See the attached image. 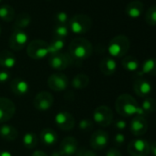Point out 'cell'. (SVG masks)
I'll list each match as a JSON object with an SVG mask.
<instances>
[{
	"label": "cell",
	"mask_w": 156,
	"mask_h": 156,
	"mask_svg": "<svg viewBox=\"0 0 156 156\" xmlns=\"http://www.w3.org/2000/svg\"><path fill=\"white\" fill-rule=\"evenodd\" d=\"M0 34H1V27H0Z\"/></svg>",
	"instance_id": "cell-45"
},
{
	"label": "cell",
	"mask_w": 156,
	"mask_h": 156,
	"mask_svg": "<svg viewBox=\"0 0 156 156\" xmlns=\"http://www.w3.org/2000/svg\"><path fill=\"white\" fill-rule=\"evenodd\" d=\"M40 142L43 144L50 146L56 144V142L58 141V134L54 130L51 128H45L40 132Z\"/></svg>",
	"instance_id": "cell-21"
},
{
	"label": "cell",
	"mask_w": 156,
	"mask_h": 156,
	"mask_svg": "<svg viewBox=\"0 0 156 156\" xmlns=\"http://www.w3.org/2000/svg\"><path fill=\"white\" fill-rule=\"evenodd\" d=\"M130 130L134 136H142L145 134L148 131V122L145 117L136 115L131 122Z\"/></svg>",
	"instance_id": "cell-15"
},
{
	"label": "cell",
	"mask_w": 156,
	"mask_h": 156,
	"mask_svg": "<svg viewBox=\"0 0 156 156\" xmlns=\"http://www.w3.org/2000/svg\"><path fill=\"white\" fill-rule=\"evenodd\" d=\"M121 65L127 71H136L139 69V61L133 56H127L123 58L121 61Z\"/></svg>",
	"instance_id": "cell-29"
},
{
	"label": "cell",
	"mask_w": 156,
	"mask_h": 156,
	"mask_svg": "<svg viewBox=\"0 0 156 156\" xmlns=\"http://www.w3.org/2000/svg\"><path fill=\"white\" fill-rule=\"evenodd\" d=\"M74 59L66 53H56V54H51L49 57V65L51 68H52L55 70H64L69 67Z\"/></svg>",
	"instance_id": "cell-7"
},
{
	"label": "cell",
	"mask_w": 156,
	"mask_h": 156,
	"mask_svg": "<svg viewBox=\"0 0 156 156\" xmlns=\"http://www.w3.org/2000/svg\"><path fill=\"white\" fill-rule=\"evenodd\" d=\"M0 136L5 141L12 142L17 138L18 132L14 126L8 125V124H4L0 127Z\"/></svg>",
	"instance_id": "cell-23"
},
{
	"label": "cell",
	"mask_w": 156,
	"mask_h": 156,
	"mask_svg": "<svg viewBox=\"0 0 156 156\" xmlns=\"http://www.w3.org/2000/svg\"><path fill=\"white\" fill-rule=\"evenodd\" d=\"M17 63L16 56L9 50H2L0 52V66L5 69H12Z\"/></svg>",
	"instance_id": "cell-22"
},
{
	"label": "cell",
	"mask_w": 156,
	"mask_h": 156,
	"mask_svg": "<svg viewBox=\"0 0 156 156\" xmlns=\"http://www.w3.org/2000/svg\"><path fill=\"white\" fill-rule=\"evenodd\" d=\"M131 48V42L127 36L118 35L114 37L108 47V53L113 58H122L124 57Z\"/></svg>",
	"instance_id": "cell-3"
},
{
	"label": "cell",
	"mask_w": 156,
	"mask_h": 156,
	"mask_svg": "<svg viewBox=\"0 0 156 156\" xmlns=\"http://www.w3.org/2000/svg\"><path fill=\"white\" fill-rule=\"evenodd\" d=\"M64 46H65L64 39L53 37V39L49 43V55L61 52L63 49Z\"/></svg>",
	"instance_id": "cell-31"
},
{
	"label": "cell",
	"mask_w": 156,
	"mask_h": 156,
	"mask_svg": "<svg viewBox=\"0 0 156 156\" xmlns=\"http://www.w3.org/2000/svg\"><path fill=\"white\" fill-rule=\"evenodd\" d=\"M22 143L25 148L27 149H34L38 144V136L35 133L29 132L26 133L22 138Z\"/></svg>",
	"instance_id": "cell-30"
},
{
	"label": "cell",
	"mask_w": 156,
	"mask_h": 156,
	"mask_svg": "<svg viewBox=\"0 0 156 156\" xmlns=\"http://www.w3.org/2000/svg\"><path fill=\"white\" fill-rule=\"evenodd\" d=\"M125 136L122 133H117L114 136V144L117 146H121L125 143Z\"/></svg>",
	"instance_id": "cell-37"
},
{
	"label": "cell",
	"mask_w": 156,
	"mask_h": 156,
	"mask_svg": "<svg viewBox=\"0 0 156 156\" xmlns=\"http://www.w3.org/2000/svg\"><path fill=\"white\" fill-rule=\"evenodd\" d=\"M0 1H1V0H0Z\"/></svg>",
	"instance_id": "cell-46"
},
{
	"label": "cell",
	"mask_w": 156,
	"mask_h": 156,
	"mask_svg": "<svg viewBox=\"0 0 156 156\" xmlns=\"http://www.w3.org/2000/svg\"><path fill=\"white\" fill-rule=\"evenodd\" d=\"M54 99L51 93L48 91H40L37 93L33 99V105L36 110L44 112L49 110L53 104Z\"/></svg>",
	"instance_id": "cell-11"
},
{
	"label": "cell",
	"mask_w": 156,
	"mask_h": 156,
	"mask_svg": "<svg viewBox=\"0 0 156 156\" xmlns=\"http://www.w3.org/2000/svg\"><path fill=\"white\" fill-rule=\"evenodd\" d=\"M93 119L99 126L108 127L113 122V112L106 105L98 106L94 111Z\"/></svg>",
	"instance_id": "cell-6"
},
{
	"label": "cell",
	"mask_w": 156,
	"mask_h": 156,
	"mask_svg": "<svg viewBox=\"0 0 156 156\" xmlns=\"http://www.w3.org/2000/svg\"><path fill=\"white\" fill-rule=\"evenodd\" d=\"M31 23V16L29 14L24 12L20 13L16 16V19L14 21L13 29H21L24 30L26 27H28Z\"/></svg>",
	"instance_id": "cell-25"
},
{
	"label": "cell",
	"mask_w": 156,
	"mask_h": 156,
	"mask_svg": "<svg viewBox=\"0 0 156 156\" xmlns=\"http://www.w3.org/2000/svg\"><path fill=\"white\" fill-rule=\"evenodd\" d=\"M144 10V5L139 0H133L130 2L126 6V14L131 18L140 17Z\"/></svg>",
	"instance_id": "cell-19"
},
{
	"label": "cell",
	"mask_w": 156,
	"mask_h": 156,
	"mask_svg": "<svg viewBox=\"0 0 156 156\" xmlns=\"http://www.w3.org/2000/svg\"><path fill=\"white\" fill-rule=\"evenodd\" d=\"M99 69L104 75L111 76L117 70V62L113 58L110 57L104 58L99 64Z\"/></svg>",
	"instance_id": "cell-20"
},
{
	"label": "cell",
	"mask_w": 156,
	"mask_h": 156,
	"mask_svg": "<svg viewBox=\"0 0 156 156\" xmlns=\"http://www.w3.org/2000/svg\"><path fill=\"white\" fill-rule=\"evenodd\" d=\"M150 153H152V154L154 156H156V141L151 145V152Z\"/></svg>",
	"instance_id": "cell-42"
},
{
	"label": "cell",
	"mask_w": 156,
	"mask_h": 156,
	"mask_svg": "<svg viewBox=\"0 0 156 156\" xmlns=\"http://www.w3.org/2000/svg\"><path fill=\"white\" fill-rule=\"evenodd\" d=\"M138 75L141 77L143 75H150V76H156V58H147L142 66L141 71L138 72Z\"/></svg>",
	"instance_id": "cell-24"
},
{
	"label": "cell",
	"mask_w": 156,
	"mask_h": 156,
	"mask_svg": "<svg viewBox=\"0 0 156 156\" xmlns=\"http://www.w3.org/2000/svg\"><path fill=\"white\" fill-rule=\"evenodd\" d=\"M152 90H153L152 84L150 83V81H148L145 79L139 78L135 80L133 83V90L135 94L141 98L148 97V95L152 92Z\"/></svg>",
	"instance_id": "cell-17"
},
{
	"label": "cell",
	"mask_w": 156,
	"mask_h": 156,
	"mask_svg": "<svg viewBox=\"0 0 156 156\" xmlns=\"http://www.w3.org/2000/svg\"><path fill=\"white\" fill-rule=\"evenodd\" d=\"M75 154H76V156H97V154L94 151L89 150L86 147L77 149Z\"/></svg>",
	"instance_id": "cell-36"
},
{
	"label": "cell",
	"mask_w": 156,
	"mask_h": 156,
	"mask_svg": "<svg viewBox=\"0 0 156 156\" xmlns=\"http://www.w3.org/2000/svg\"><path fill=\"white\" fill-rule=\"evenodd\" d=\"M55 124L62 131H71L75 125V120L71 113L60 112L55 116Z\"/></svg>",
	"instance_id": "cell-14"
},
{
	"label": "cell",
	"mask_w": 156,
	"mask_h": 156,
	"mask_svg": "<svg viewBox=\"0 0 156 156\" xmlns=\"http://www.w3.org/2000/svg\"><path fill=\"white\" fill-rule=\"evenodd\" d=\"M93 126H94V123L90 119H83L79 122V129L85 132L90 131L93 128Z\"/></svg>",
	"instance_id": "cell-35"
},
{
	"label": "cell",
	"mask_w": 156,
	"mask_h": 156,
	"mask_svg": "<svg viewBox=\"0 0 156 156\" xmlns=\"http://www.w3.org/2000/svg\"><path fill=\"white\" fill-rule=\"evenodd\" d=\"M106 156H122L121 155V153L116 149V148H110L108 149V151L107 152Z\"/></svg>",
	"instance_id": "cell-40"
},
{
	"label": "cell",
	"mask_w": 156,
	"mask_h": 156,
	"mask_svg": "<svg viewBox=\"0 0 156 156\" xmlns=\"http://www.w3.org/2000/svg\"><path fill=\"white\" fill-rule=\"evenodd\" d=\"M31 156H48L44 152L42 151H40V150H37L35 152H33V154H31Z\"/></svg>",
	"instance_id": "cell-41"
},
{
	"label": "cell",
	"mask_w": 156,
	"mask_h": 156,
	"mask_svg": "<svg viewBox=\"0 0 156 156\" xmlns=\"http://www.w3.org/2000/svg\"><path fill=\"white\" fill-rule=\"evenodd\" d=\"M10 79V73L7 70H0V83L4 84Z\"/></svg>",
	"instance_id": "cell-38"
},
{
	"label": "cell",
	"mask_w": 156,
	"mask_h": 156,
	"mask_svg": "<svg viewBox=\"0 0 156 156\" xmlns=\"http://www.w3.org/2000/svg\"><path fill=\"white\" fill-rule=\"evenodd\" d=\"M28 40V35L24 30L13 29V32L8 38V46L12 50L20 51L26 47Z\"/></svg>",
	"instance_id": "cell-9"
},
{
	"label": "cell",
	"mask_w": 156,
	"mask_h": 156,
	"mask_svg": "<svg viewBox=\"0 0 156 156\" xmlns=\"http://www.w3.org/2000/svg\"><path fill=\"white\" fill-rule=\"evenodd\" d=\"M142 112H143V115H149L154 113L156 111V101L154 99L151 98V97H145L144 100L142 102V105L140 106Z\"/></svg>",
	"instance_id": "cell-27"
},
{
	"label": "cell",
	"mask_w": 156,
	"mask_h": 156,
	"mask_svg": "<svg viewBox=\"0 0 156 156\" xmlns=\"http://www.w3.org/2000/svg\"><path fill=\"white\" fill-rule=\"evenodd\" d=\"M10 90L14 94L17 96H23L29 92V85L25 80L17 78L10 82Z\"/></svg>",
	"instance_id": "cell-18"
},
{
	"label": "cell",
	"mask_w": 156,
	"mask_h": 156,
	"mask_svg": "<svg viewBox=\"0 0 156 156\" xmlns=\"http://www.w3.org/2000/svg\"><path fill=\"white\" fill-rule=\"evenodd\" d=\"M145 21L149 26H156V5L148 8L145 14Z\"/></svg>",
	"instance_id": "cell-33"
},
{
	"label": "cell",
	"mask_w": 156,
	"mask_h": 156,
	"mask_svg": "<svg viewBox=\"0 0 156 156\" xmlns=\"http://www.w3.org/2000/svg\"><path fill=\"white\" fill-rule=\"evenodd\" d=\"M69 33V28L67 26L63 25H56L53 28V37L64 39Z\"/></svg>",
	"instance_id": "cell-32"
},
{
	"label": "cell",
	"mask_w": 156,
	"mask_h": 156,
	"mask_svg": "<svg viewBox=\"0 0 156 156\" xmlns=\"http://www.w3.org/2000/svg\"><path fill=\"white\" fill-rule=\"evenodd\" d=\"M51 156H63V155H62V154L60 153V151L58 150V151H54L53 153H51Z\"/></svg>",
	"instance_id": "cell-44"
},
{
	"label": "cell",
	"mask_w": 156,
	"mask_h": 156,
	"mask_svg": "<svg viewBox=\"0 0 156 156\" xmlns=\"http://www.w3.org/2000/svg\"><path fill=\"white\" fill-rule=\"evenodd\" d=\"M47 84L51 90L53 91L59 92V91H63L67 89L69 85V80L66 75L63 73H53L51 74L47 80Z\"/></svg>",
	"instance_id": "cell-10"
},
{
	"label": "cell",
	"mask_w": 156,
	"mask_h": 156,
	"mask_svg": "<svg viewBox=\"0 0 156 156\" xmlns=\"http://www.w3.org/2000/svg\"><path fill=\"white\" fill-rule=\"evenodd\" d=\"M16 112L14 102L5 97L0 98V123H4L12 119Z\"/></svg>",
	"instance_id": "cell-13"
},
{
	"label": "cell",
	"mask_w": 156,
	"mask_h": 156,
	"mask_svg": "<svg viewBox=\"0 0 156 156\" xmlns=\"http://www.w3.org/2000/svg\"><path fill=\"white\" fill-rule=\"evenodd\" d=\"M0 156H12V154H11V153H9L7 151H1Z\"/></svg>",
	"instance_id": "cell-43"
},
{
	"label": "cell",
	"mask_w": 156,
	"mask_h": 156,
	"mask_svg": "<svg viewBox=\"0 0 156 156\" xmlns=\"http://www.w3.org/2000/svg\"><path fill=\"white\" fill-rule=\"evenodd\" d=\"M16 13L14 8L9 5H3L0 6V18L5 22H11L15 19Z\"/></svg>",
	"instance_id": "cell-28"
},
{
	"label": "cell",
	"mask_w": 156,
	"mask_h": 156,
	"mask_svg": "<svg viewBox=\"0 0 156 156\" xmlns=\"http://www.w3.org/2000/svg\"><path fill=\"white\" fill-rule=\"evenodd\" d=\"M115 127L119 130H125L127 127V122L123 120H118L115 122Z\"/></svg>",
	"instance_id": "cell-39"
},
{
	"label": "cell",
	"mask_w": 156,
	"mask_h": 156,
	"mask_svg": "<svg viewBox=\"0 0 156 156\" xmlns=\"http://www.w3.org/2000/svg\"><path fill=\"white\" fill-rule=\"evenodd\" d=\"M150 152L151 145L146 140L135 139L128 144V153L131 156H148Z\"/></svg>",
	"instance_id": "cell-8"
},
{
	"label": "cell",
	"mask_w": 156,
	"mask_h": 156,
	"mask_svg": "<svg viewBox=\"0 0 156 156\" xmlns=\"http://www.w3.org/2000/svg\"><path fill=\"white\" fill-rule=\"evenodd\" d=\"M109 142V135L103 130H97L90 137V146L92 149L101 151L105 149Z\"/></svg>",
	"instance_id": "cell-12"
},
{
	"label": "cell",
	"mask_w": 156,
	"mask_h": 156,
	"mask_svg": "<svg viewBox=\"0 0 156 156\" xmlns=\"http://www.w3.org/2000/svg\"><path fill=\"white\" fill-rule=\"evenodd\" d=\"M90 83L89 77L85 73H79L74 77L72 80V87L76 90H82L86 88Z\"/></svg>",
	"instance_id": "cell-26"
},
{
	"label": "cell",
	"mask_w": 156,
	"mask_h": 156,
	"mask_svg": "<svg viewBox=\"0 0 156 156\" xmlns=\"http://www.w3.org/2000/svg\"><path fill=\"white\" fill-rule=\"evenodd\" d=\"M93 25L92 18L85 14L74 16L68 22V28L76 35H83L88 32Z\"/></svg>",
	"instance_id": "cell-4"
},
{
	"label": "cell",
	"mask_w": 156,
	"mask_h": 156,
	"mask_svg": "<svg viewBox=\"0 0 156 156\" xmlns=\"http://www.w3.org/2000/svg\"><path fill=\"white\" fill-rule=\"evenodd\" d=\"M93 53L92 43L84 37H76L69 44V55L74 60H85L91 57Z\"/></svg>",
	"instance_id": "cell-2"
},
{
	"label": "cell",
	"mask_w": 156,
	"mask_h": 156,
	"mask_svg": "<svg viewBox=\"0 0 156 156\" xmlns=\"http://www.w3.org/2000/svg\"><path fill=\"white\" fill-rule=\"evenodd\" d=\"M27 54L32 59H42L49 55V43L42 39H33L28 43Z\"/></svg>",
	"instance_id": "cell-5"
},
{
	"label": "cell",
	"mask_w": 156,
	"mask_h": 156,
	"mask_svg": "<svg viewBox=\"0 0 156 156\" xmlns=\"http://www.w3.org/2000/svg\"><path fill=\"white\" fill-rule=\"evenodd\" d=\"M54 21L56 23V25H63V26H66V24H68L69 22V17L67 13L63 12V11H60L57 12L54 15Z\"/></svg>",
	"instance_id": "cell-34"
},
{
	"label": "cell",
	"mask_w": 156,
	"mask_h": 156,
	"mask_svg": "<svg viewBox=\"0 0 156 156\" xmlns=\"http://www.w3.org/2000/svg\"><path fill=\"white\" fill-rule=\"evenodd\" d=\"M78 149V142L74 137H65L60 144V153L63 156H73Z\"/></svg>",
	"instance_id": "cell-16"
},
{
	"label": "cell",
	"mask_w": 156,
	"mask_h": 156,
	"mask_svg": "<svg viewBox=\"0 0 156 156\" xmlns=\"http://www.w3.org/2000/svg\"><path fill=\"white\" fill-rule=\"evenodd\" d=\"M116 111L122 117H131L132 115H143V112L137 101L130 94H121L116 100Z\"/></svg>",
	"instance_id": "cell-1"
}]
</instances>
